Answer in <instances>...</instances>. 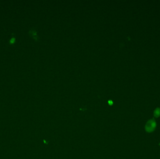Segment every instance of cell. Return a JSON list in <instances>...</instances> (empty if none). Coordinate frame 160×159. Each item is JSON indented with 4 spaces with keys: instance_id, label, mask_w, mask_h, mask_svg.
Masks as SVG:
<instances>
[{
    "instance_id": "cell-1",
    "label": "cell",
    "mask_w": 160,
    "mask_h": 159,
    "mask_svg": "<svg viewBox=\"0 0 160 159\" xmlns=\"http://www.w3.org/2000/svg\"><path fill=\"white\" fill-rule=\"evenodd\" d=\"M155 127V123L154 120H151L149 121L146 126V129L148 132H151L153 131L154 127Z\"/></svg>"
},
{
    "instance_id": "cell-2",
    "label": "cell",
    "mask_w": 160,
    "mask_h": 159,
    "mask_svg": "<svg viewBox=\"0 0 160 159\" xmlns=\"http://www.w3.org/2000/svg\"><path fill=\"white\" fill-rule=\"evenodd\" d=\"M155 112H156L154 113V115H155V116L156 117H158V116H159V115H160V110H157Z\"/></svg>"
},
{
    "instance_id": "cell-3",
    "label": "cell",
    "mask_w": 160,
    "mask_h": 159,
    "mask_svg": "<svg viewBox=\"0 0 160 159\" xmlns=\"http://www.w3.org/2000/svg\"><path fill=\"white\" fill-rule=\"evenodd\" d=\"M15 38H12V39H11V40H10V43H13L14 42H15Z\"/></svg>"
}]
</instances>
